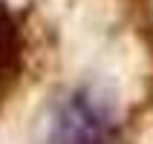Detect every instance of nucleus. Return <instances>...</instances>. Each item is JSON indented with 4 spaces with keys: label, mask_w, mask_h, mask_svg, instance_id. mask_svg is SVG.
Segmentation results:
<instances>
[{
    "label": "nucleus",
    "mask_w": 153,
    "mask_h": 144,
    "mask_svg": "<svg viewBox=\"0 0 153 144\" xmlns=\"http://www.w3.org/2000/svg\"><path fill=\"white\" fill-rule=\"evenodd\" d=\"M20 66V29L9 6L0 3V89L15 78Z\"/></svg>",
    "instance_id": "obj_2"
},
{
    "label": "nucleus",
    "mask_w": 153,
    "mask_h": 144,
    "mask_svg": "<svg viewBox=\"0 0 153 144\" xmlns=\"http://www.w3.org/2000/svg\"><path fill=\"white\" fill-rule=\"evenodd\" d=\"M113 121L90 95H72L52 121V144H107Z\"/></svg>",
    "instance_id": "obj_1"
}]
</instances>
